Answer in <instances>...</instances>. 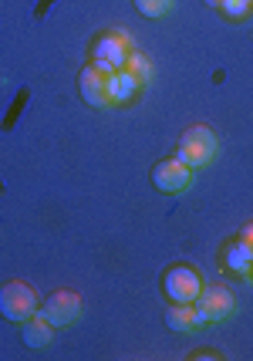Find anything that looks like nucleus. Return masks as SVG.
<instances>
[{
	"label": "nucleus",
	"mask_w": 253,
	"mask_h": 361,
	"mask_svg": "<svg viewBox=\"0 0 253 361\" xmlns=\"http://www.w3.org/2000/svg\"><path fill=\"white\" fill-rule=\"evenodd\" d=\"M78 88H81V98H85L92 109H109V105H111V98H109V75H101L95 64H88V68L81 71Z\"/></svg>",
	"instance_id": "obj_8"
},
{
	"label": "nucleus",
	"mask_w": 253,
	"mask_h": 361,
	"mask_svg": "<svg viewBox=\"0 0 253 361\" xmlns=\"http://www.w3.org/2000/svg\"><path fill=\"white\" fill-rule=\"evenodd\" d=\"M0 314L14 324H24L31 314H37V290L24 281H11L0 287Z\"/></svg>",
	"instance_id": "obj_2"
},
{
	"label": "nucleus",
	"mask_w": 253,
	"mask_h": 361,
	"mask_svg": "<svg viewBox=\"0 0 253 361\" xmlns=\"http://www.w3.org/2000/svg\"><path fill=\"white\" fill-rule=\"evenodd\" d=\"M250 4H253V0H250Z\"/></svg>",
	"instance_id": "obj_19"
},
{
	"label": "nucleus",
	"mask_w": 253,
	"mask_h": 361,
	"mask_svg": "<svg viewBox=\"0 0 253 361\" xmlns=\"http://www.w3.org/2000/svg\"><path fill=\"white\" fill-rule=\"evenodd\" d=\"M220 11L226 17H233V20H243L253 11V4L250 0H220Z\"/></svg>",
	"instance_id": "obj_15"
},
{
	"label": "nucleus",
	"mask_w": 253,
	"mask_h": 361,
	"mask_svg": "<svg viewBox=\"0 0 253 361\" xmlns=\"http://www.w3.org/2000/svg\"><path fill=\"white\" fill-rule=\"evenodd\" d=\"M128 51H132V37L128 34H105L98 37L95 47H92V58H95V68L101 75H111V71H122L128 61Z\"/></svg>",
	"instance_id": "obj_3"
},
{
	"label": "nucleus",
	"mask_w": 253,
	"mask_h": 361,
	"mask_svg": "<svg viewBox=\"0 0 253 361\" xmlns=\"http://www.w3.org/2000/svg\"><path fill=\"white\" fill-rule=\"evenodd\" d=\"M226 267L233 270V274H243V277H250L253 270V247L247 240H237V243H230V250H226Z\"/></svg>",
	"instance_id": "obj_12"
},
{
	"label": "nucleus",
	"mask_w": 253,
	"mask_h": 361,
	"mask_svg": "<svg viewBox=\"0 0 253 361\" xmlns=\"http://www.w3.org/2000/svg\"><path fill=\"white\" fill-rule=\"evenodd\" d=\"M142 92V85L128 75L125 68L122 71H111L109 75V98H111V105H128L135 94Z\"/></svg>",
	"instance_id": "obj_10"
},
{
	"label": "nucleus",
	"mask_w": 253,
	"mask_h": 361,
	"mask_svg": "<svg viewBox=\"0 0 253 361\" xmlns=\"http://www.w3.org/2000/svg\"><path fill=\"white\" fill-rule=\"evenodd\" d=\"M206 4H209V7H220V0H206Z\"/></svg>",
	"instance_id": "obj_17"
},
{
	"label": "nucleus",
	"mask_w": 253,
	"mask_h": 361,
	"mask_svg": "<svg viewBox=\"0 0 253 361\" xmlns=\"http://www.w3.org/2000/svg\"><path fill=\"white\" fill-rule=\"evenodd\" d=\"M135 7H139V14L142 17H166L173 11V0H135Z\"/></svg>",
	"instance_id": "obj_14"
},
{
	"label": "nucleus",
	"mask_w": 253,
	"mask_h": 361,
	"mask_svg": "<svg viewBox=\"0 0 253 361\" xmlns=\"http://www.w3.org/2000/svg\"><path fill=\"white\" fill-rule=\"evenodd\" d=\"M240 240H247V243H250V247H253V223H250V226H247V230H243V233H240Z\"/></svg>",
	"instance_id": "obj_16"
},
{
	"label": "nucleus",
	"mask_w": 253,
	"mask_h": 361,
	"mask_svg": "<svg viewBox=\"0 0 253 361\" xmlns=\"http://www.w3.org/2000/svg\"><path fill=\"white\" fill-rule=\"evenodd\" d=\"M152 183H156V189H162V192H186V189L192 186V169L183 162V159H166V162H159L156 173H152Z\"/></svg>",
	"instance_id": "obj_5"
},
{
	"label": "nucleus",
	"mask_w": 253,
	"mask_h": 361,
	"mask_svg": "<svg viewBox=\"0 0 253 361\" xmlns=\"http://www.w3.org/2000/svg\"><path fill=\"white\" fill-rule=\"evenodd\" d=\"M162 290H166V298L173 300V304H192V300L199 298V290H203V281H199V274L192 267L179 264V267L166 270Z\"/></svg>",
	"instance_id": "obj_4"
},
{
	"label": "nucleus",
	"mask_w": 253,
	"mask_h": 361,
	"mask_svg": "<svg viewBox=\"0 0 253 361\" xmlns=\"http://www.w3.org/2000/svg\"><path fill=\"white\" fill-rule=\"evenodd\" d=\"M41 314L48 317L54 328H71V324H78V317H81V298L71 294V290H58V294L48 298Z\"/></svg>",
	"instance_id": "obj_6"
},
{
	"label": "nucleus",
	"mask_w": 253,
	"mask_h": 361,
	"mask_svg": "<svg viewBox=\"0 0 253 361\" xmlns=\"http://www.w3.org/2000/svg\"><path fill=\"white\" fill-rule=\"evenodd\" d=\"M216 156H220V139L209 126H192L179 142V159L190 169H203L209 162H216Z\"/></svg>",
	"instance_id": "obj_1"
},
{
	"label": "nucleus",
	"mask_w": 253,
	"mask_h": 361,
	"mask_svg": "<svg viewBox=\"0 0 253 361\" xmlns=\"http://www.w3.org/2000/svg\"><path fill=\"white\" fill-rule=\"evenodd\" d=\"M125 71L132 75V78L139 81V85H149L152 81V61L145 58V54H139V51H128V61H125Z\"/></svg>",
	"instance_id": "obj_13"
},
{
	"label": "nucleus",
	"mask_w": 253,
	"mask_h": 361,
	"mask_svg": "<svg viewBox=\"0 0 253 361\" xmlns=\"http://www.w3.org/2000/svg\"><path fill=\"white\" fill-rule=\"evenodd\" d=\"M250 281H253V270H250Z\"/></svg>",
	"instance_id": "obj_18"
},
{
	"label": "nucleus",
	"mask_w": 253,
	"mask_h": 361,
	"mask_svg": "<svg viewBox=\"0 0 253 361\" xmlns=\"http://www.w3.org/2000/svg\"><path fill=\"white\" fill-rule=\"evenodd\" d=\"M54 338V324L44 314H31L24 321V345L27 348H48Z\"/></svg>",
	"instance_id": "obj_11"
},
{
	"label": "nucleus",
	"mask_w": 253,
	"mask_h": 361,
	"mask_svg": "<svg viewBox=\"0 0 253 361\" xmlns=\"http://www.w3.org/2000/svg\"><path fill=\"white\" fill-rule=\"evenodd\" d=\"M196 307L203 311V317L209 324H216V321H226L237 311V300H233V294L226 287H203L199 298H196Z\"/></svg>",
	"instance_id": "obj_7"
},
{
	"label": "nucleus",
	"mask_w": 253,
	"mask_h": 361,
	"mask_svg": "<svg viewBox=\"0 0 253 361\" xmlns=\"http://www.w3.org/2000/svg\"><path fill=\"white\" fill-rule=\"evenodd\" d=\"M166 324L173 331H183V334H192V331L206 328L209 321L203 317V311L196 307V300L192 304H173L169 311H166Z\"/></svg>",
	"instance_id": "obj_9"
}]
</instances>
